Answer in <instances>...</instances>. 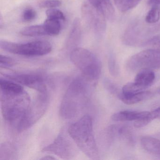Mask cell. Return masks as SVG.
I'll return each mask as SVG.
<instances>
[{
	"mask_svg": "<svg viewBox=\"0 0 160 160\" xmlns=\"http://www.w3.org/2000/svg\"><path fill=\"white\" fill-rule=\"evenodd\" d=\"M145 45L152 46L155 49L160 50V35L151 38L147 41Z\"/></svg>",
	"mask_w": 160,
	"mask_h": 160,
	"instance_id": "cell-27",
	"label": "cell"
},
{
	"mask_svg": "<svg viewBox=\"0 0 160 160\" xmlns=\"http://www.w3.org/2000/svg\"><path fill=\"white\" fill-rule=\"evenodd\" d=\"M61 4V2L59 0H44L39 3V6L41 8L48 9L59 7Z\"/></svg>",
	"mask_w": 160,
	"mask_h": 160,
	"instance_id": "cell-25",
	"label": "cell"
},
{
	"mask_svg": "<svg viewBox=\"0 0 160 160\" xmlns=\"http://www.w3.org/2000/svg\"><path fill=\"white\" fill-rule=\"evenodd\" d=\"M90 4L100 12L106 19L113 21L116 18L115 10L110 0H88Z\"/></svg>",
	"mask_w": 160,
	"mask_h": 160,
	"instance_id": "cell-11",
	"label": "cell"
},
{
	"mask_svg": "<svg viewBox=\"0 0 160 160\" xmlns=\"http://www.w3.org/2000/svg\"><path fill=\"white\" fill-rule=\"evenodd\" d=\"M68 133L78 149L92 160L99 159V150L94 138L92 119L88 115L70 125Z\"/></svg>",
	"mask_w": 160,
	"mask_h": 160,
	"instance_id": "cell-2",
	"label": "cell"
},
{
	"mask_svg": "<svg viewBox=\"0 0 160 160\" xmlns=\"http://www.w3.org/2000/svg\"><path fill=\"white\" fill-rule=\"evenodd\" d=\"M140 141L145 150L153 154L160 155V140L151 137L144 136Z\"/></svg>",
	"mask_w": 160,
	"mask_h": 160,
	"instance_id": "cell-17",
	"label": "cell"
},
{
	"mask_svg": "<svg viewBox=\"0 0 160 160\" xmlns=\"http://www.w3.org/2000/svg\"><path fill=\"white\" fill-rule=\"evenodd\" d=\"M155 78V74L152 70H141L136 76L134 82L145 90L152 84Z\"/></svg>",
	"mask_w": 160,
	"mask_h": 160,
	"instance_id": "cell-14",
	"label": "cell"
},
{
	"mask_svg": "<svg viewBox=\"0 0 160 160\" xmlns=\"http://www.w3.org/2000/svg\"><path fill=\"white\" fill-rule=\"evenodd\" d=\"M7 79L33 89L40 93L48 92L47 78L38 73H14L4 75Z\"/></svg>",
	"mask_w": 160,
	"mask_h": 160,
	"instance_id": "cell-9",
	"label": "cell"
},
{
	"mask_svg": "<svg viewBox=\"0 0 160 160\" xmlns=\"http://www.w3.org/2000/svg\"><path fill=\"white\" fill-rule=\"evenodd\" d=\"M103 85L105 88L109 92L115 96H118V97L120 94L121 93L122 91H120L118 87L108 79H104L103 81Z\"/></svg>",
	"mask_w": 160,
	"mask_h": 160,
	"instance_id": "cell-24",
	"label": "cell"
},
{
	"mask_svg": "<svg viewBox=\"0 0 160 160\" xmlns=\"http://www.w3.org/2000/svg\"><path fill=\"white\" fill-rule=\"evenodd\" d=\"M47 16L48 18L50 19H58L59 20H65V17L64 14L62 11L56 9V8H51L47 10Z\"/></svg>",
	"mask_w": 160,
	"mask_h": 160,
	"instance_id": "cell-22",
	"label": "cell"
},
{
	"mask_svg": "<svg viewBox=\"0 0 160 160\" xmlns=\"http://www.w3.org/2000/svg\"><path fill=\"white\" fill-rule=\"evenodd\" d=\"M78 18H76L66 42V47L72 50L76 48L80 43L82 35L81 24Z\"/></svg>",
	"mask_w": 160,
	"mask_h": 160,
	"instance_id": "cell-12",
	"label": "cell"
},
{
	"mask_svg": "<svg viewBox=\"0 0 160 160\" xmlns=\"http://www.w3.org/2000/svg\"><path fill=\"white\" fill-rule=\"evenodd\" d=\"M56 158H55V157H53V156H49V155H48V156H44L42 158H41L40 159V160H56Z\"/></svg>",
	"mask_w": 160,
	"mask_h": 160,
	"instance_id": "cell-30",
	"label": "cell"
},
{
	"mask_svg": "<svg viewBox=\"0 0 160 160\" xmlns=\"http://www.w3.org/2000/svg\"><path fill=\"white\" fill-rule=\"evenodd\" d=\"M78 149L68 131L63 129L54 141L43 148L42 152L52 153L64 160H71L78 154Z\"/></svg>",
	"mask_w": 160,
	"mask_h": 160,
	"instance_id": "cell-7",
	"label": "cell"
},
{
	"mask_svg": "<svg viewBox=\"0 0 160 160\" xmlns=\"http://www.w3.org/2000/svg\"><path fill=\"white\" fill-rule=\"evenodd\" d=\"M148 3L149 5L153 6H157L160 4V0H148Z\"/></svg>",
	"mask_w": 160,
	"mask_h": 160,
	"instance_id": "cell-29",
	"label": "cell"
},
{
	"mask_svg": "<svg viewBox=\"0 0 160 160\" xmlns=\"http://www.w3.org/2000/svg\"><path fill=\"white\" fill-rule=\"evenodd\" d=\"M88 79L80 77L75 78L69 85L60 107V115L65 119L77 116L86 107L90 96Z\"/></svg>",
	"mask_w": 160,
	"mask_h": 160,
	"instance_id": "cell-1",
	"label": "cell"
},
{
	"mask_svg": "<svg viewBox=\"0 0 160 160\" xmlns=\"http://www.w3.org/2000/svg\"><path fill=\"white\" fill-rule=\"evenodd\" d=\"M152 96L153 93L152 92L144 91L128 96H124L120 94L118 98L126 104L132 105L150 99Z\"/></svg>",
	"mask_w": 160,
	"mask_h": 160,
	"instance_id": "cell-15",
	"label": "cell"
},
{
	"mask_svg": "<svg viewBox=\"0 0 160 160\" xmlns=\"http://www.w3.org/2000/svg\"><path fill=\"white\" fill-rule=\"evenodd\" d=\"M160 19V8L158 6H153L146 16V22L153 24L157 23Z\"/></svg>",
	"mask_w": 160,
	"mask_h": 160,
	"instance_id": "cell-21",
	"label": "cell"
},
{
	"mask_svg": "<svg viewBox=\"0 0 160 160\" xmlns=\"http://www.w3.org/2000/svg\"><path fill=\"white\" fill-rule=\"evenodd\" d=\"M126 68L131 72L160 69V50L146 49L131 57L126 62Z\"/></svg>",
	"mask_w": 160,
	"mask_h": 160,
	"instance_id": "cell-8",
	"label": "cell"
},
{
	"mask_svg": "<svg viewBox=\"0 0 160 160\" xmlns=\"http://www.w3.org/2000/svg\"><path fill=\"white\" fill-rule=\"evenodd\" d=\"M49 103L48 92L40 93L31 102L27 110L16 125L18 132H22L32 127L46 112Z\"/></svg>",
	"mask_w": 160,
	"mask_h": 160,
	"instance_id": "cell-6",
	"label": "cell"
},
{
	"mask_svg": "<svg viewBox=\"0 0 160 160\" xmlns=\"http://www.w3.org/2000/svg\"><path fill=\"white\" fill-rule=\"evenodd\" d=\"M2 113L11 124L18 123L30 104L29 95L22 86L14 89H1Z\"/></svg>",
	"mask_w": 160,
	"mask_h": 160,
	"instance_id": "cell-3",
	"label": "cell"
},
{
	"mask_svg": "<svg viewBox=\"0 0 160 160\" xmlns=\"http://www.w3.org/2000/svg\"><path fill=\"white\" fill-rule=\"evenodd\" d=\"M36 17V12L33 9L28 8L24 11L22 15L23 19L26 22L33 20Z\"/></svg>",
	"mask_w": 160,
	"mask_h": 160,
	"instance_id": "cell-26",
	"label": "cell"
},
{
	"mask_svg": "<svg viewBox=\"0 0 160 160\" xmlns=\"http://www.w3.org/2000/svg\"><path fill=\"white\" fill-rule=\"evenodd\" d=\"M70 59L90 81L97 80L101 75L102 64L97 57L88 49L77 47L72 50Z\"/></svg>",
	"mask_w": 160,
	"mask_h": 160,
	"instance_id": "cell-4",
	"label": "cell"
},
{
	"mask_svg": "<svg viewBox=\"0 0 160 160\" xmlns=\"http://www.w3.org/2000/svg\"><path fill=\"white\" fill-rule=\"evenodd\" d=\"M141 0H114L118 9L122 12H125L134 8Z\"/></svg>",
	"mask_w": 160,
	"mask_h": 160,
	"instance_id": "cell-20",
	"label": "cell"
},
{
	"mask_svg": "<svg viewBox=\"0 0 160 160\" xmlns=\"http://www.w3.org/2000/svg\"><path fill=\"white\" fill-rule=\"evenodd\" d=\"M20 33L28 37H37L47 35L43 25H35L24 28L20 31Z\"/></svg>",
	"mask_w": 160,
	"mask_h": 160,
	"instance_id": "cell-19",
	"label": "cell"
},
{
	"mask_svg": "<svg viewBox=\"0 0 160 160\" xmlns=\"http://www.w3.org/2000/svg\"><path fill=\"white\" fill-rule=\"evenodd\" d=\"M17 62L12 58L4 55L0 56V67L2 68H9L13 67L16 64Z\"/></svg>",
	"mask_w": 160,
	"mask_h": 160,
	"instance_id": "cell-23",
	"label": "cell"
},
{
	"mask_svg": "<svg viewBox=\"0 0 160 160\" xmlns=\"http://www.w3.org/2000/svg\"><path fill=\"white\" fill-rule=\"evenodd\" d=\"M108 67L111 74H113L114 75L117 74V72H118L117 65L113 56H111L109 58V61H108Z\"/></svg>",
	"mask_w": 160,
	"mask_h": 160,
	"instance_id": "cell-28",
	"label": "cell"
},
{
	"mask_svg": "<svg viewBox=\"0 0 160 160\" xmlns=\"http://www.w3.org/2000/svg\"><path fill=\"white\" fill-rule=\"evenodd\" d=\"M157 92H158V93H159V94H160V88L158 89V91H157Z\"/></svg>",
	"mask_w": 160,
	"mask_h": 160,
	"instance_id": "cell-31",
	"label": "cell"
},
{
	"mask_svg": "<svg viewBox=\"0 0 160 160\" xmlns=\"http://www.w3.org/2000/svg\"><path fill=\"white\" fill-rule=\"evenodd\" d=\"M0 47L9 53L28 57L44 56L50 53L52 49L51 43L46 41L18 43L1 40Z\"/></svg>",
	"mask_w": 160,
	"mask_h": 160,
	"instance_id": "cell-5",
	"label": "cell"
},
{
	"mask_svg": "<svg viewBox=\"0 0 160 160\" xmlns=\"http://www.w3.org/2000/svg\"><path fill=\"white\" fill-rule=\"evenodd\" d=\"M149 112L147 111L137 112L133 111H122L112 115L111 119L116 122L136 121L147 117Z\"/></svg>",
	"mask_w": 160,
	"mask_h": 160,
	"instance_id": "cell-13",
	"label": "cell"
},
{
	"mask_svg": "<svg viewBox=\"0 0 160 160\" xmlns=\"http://www.w3.org/2000/svg\"><path fill=\"white\" fill-rule=\"evenodd\" d=\"M47 34L50 36H57L61 30V24L58 19L47 18L43 24Z\"/></svg>",
	"mask_w": 160,
	"mask_h": 160,
	"instance_id": "cell-18",
	"label": "cell"
},
{
	"mask_svg": "<svg viewBox=\"0 0 160 160\" xmlns=\"http://www.w3.org/2000/svg\"><path fill=\"white\" fill-rule=\"evenodd\" d=\"M82 17L98 36L104 33L106 28L105 18L91 4L84 3L81 7Z\"/></svg>",
	"mask_w": 160,
	"mask_h": 160,
	"instance_id": "cell-10",
	"label": "cell"
},
{
	"mask_svg": "<svg viewBox=\"0 0 160 160\" xmlns=\"http://www.w3.org/2000/svg\"><path fill=\"white\" fill-rule=\"evenodd\" d=\"M17 149L14 144L4 142L0 147V160H16L18 159Z\"/></svg>",
	"mask_w": 160,
	"mask_h": 160,
	"instance_id": "cell-16",
	"label": "cell"
}]
</instances>
